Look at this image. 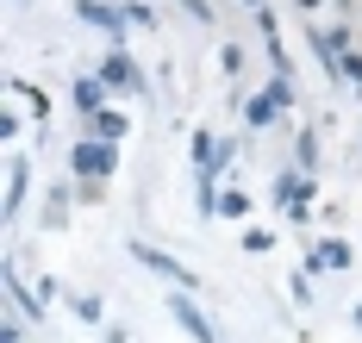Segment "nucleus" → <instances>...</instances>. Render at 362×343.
<instances>
[{
	"label": "nucleus",
	"instance_id": "4be33fe9",
	"mask_svg": "<svg viewBox=\"0 0 362 343\" xmlns=\"http://www.w3.org/2000/svg\"><path fill=\"white\" fill-rule=\"evenodd\" d=\"M125 13H132V25H144V32H156V13H150V0H125Z\"/></svg>",
	"mask_w": 362,
	"mask_h": 343
},
{
	"label": "nucleus",
	"instance_id": "b1692460",
	"mask_svg": "<svg viewBox=\"0 0 362 343\" xmlns=\"http://www.w3.org/2000/svg\"><path fill=\"white\" fill-rule=\"evenodd\" d=\"M181 6H187V13H194V19H200V25H218V13H213V0H181Z\"/></svg>",
	"mask_w": 362,
	"mask_h": 343
},
{
	"label": "nucleus",
	"instance_id": "f3484780",
	"mask_svg": "<svg viewBox=\"0 0 362 343\" xmlns=\"http://www.w3.org/2000/svg\"><path fill=\"white\" fill-rule=\"evenodd\" d=\"M75 318H81V325H107V300H100V294H81V300H75Z\"/></svg>",
	"mask_w": 362,
	"mask_h": 343
},
{
	"label": "nucleus",
	"instance_id": "9b49d317",
	"mask_svg": "<svg viewBox=\"0 0 362 343\" xmlns=\"http://www.w3.org/2000/svg\"><path fill=\"white\" fill-rule=\"evenodd\" d=\"M107 100H112V88L100 76H81V81H75V113H81V119H94Z\"/></svg>",
	"mask_w": 362,
	"mask_h": 343
},
{
	"label": "nucleus",
	"instance_id": "4468645a",
	"mask_svg": "<svg viewBox=\"0 0 362 343\" xmlns=\"http://www.w3.org/2000/svg\"><path fill=\"white\" fill-rule=\"evenodd\" d=\"M69 206H75V193H69V188H50V193H44V225L57 231L63 219H69Z\"/></svg>",
	"mask_w": 362,
	"mask_h": 343
},
{
	"label": "nucleus",
	"instance_id": "dca6fc26",
	"mask_svg": "<svg viewBox=\"0 0 362 343\" xmlns=\"http://www.w3.org/2000/svg\"><path fill=\"white\" fill-rule=\"evenodd\" d=\"M218 219H250V193L225 188V193H218Z\"/></svg>",
	"mask_w": 362,
	"mask_h": 343
},
{
	"label": "nucleus",
	"instance_id": "6ab92c4d",
	"mask_svg": "<svg viewBox=\"0 0 362 343\" xmlns=\"http://www.w3.org/2000/svg\"><path fill=\"white\" fill-rule=\"evenodd\" d=\"M218 69H225L231 81L244 76V44H225V50H218Z\"/></svg>",
	"mask_w": 362,
	"mask_h": 343
},
{
	"label": "nucleus",
	"instance_id": "cd10ccee",
	"mask_svg": "<svg viewBox=\"0 0 362 343\" xmlns=\"http://www.w3.org/2000/svg\"><path fill=\"white\" fill-rule=\"evenodd\" d=\"M244 6H250V13H256V6H269V0H244Z\"/></svg>",
	"mask_w": 362,
	"mask_h": 343
},
{
	"label": "nucleus",
	"instance_id": "5701e85b",
	"mask_svg": "<svg viewBox=\"0 0 362 343\" xmlns=\"http://www.w3.org/2000/svg\"><path fill=\"white\" fill-rule=\"evenodd\" d=\"M344 81H350V88H362V50H344Z\"/></svg>",
	"mask_w": 362,
	"mask_h": 343
},
{
	"label": "nucleus",
	"instance_id": "9d476101",
	"mask_svg": "<svg viewBox=\"0 0 362 343\" xmlns=\"http://www.w3.org/2000/svg\"><path fill=\"white\" fill-rule=\"evenodd\" d=\"M306 268H313V275H325V268H350V243H344V237H319V243L306 250Z\"/></svg>",
	"mask_w": 362,
	"mask_h": 343
},
{
	"label": "nucleus",
	"instance_id": "393cba45",
	"mask_svg": "<svg viewBox=\"0 0 362 343\" xmlns=\"http://www.w3.org/2000/svg\"><path fill=\"white\" fill-rule=\"evenodd\" d=\"M244 250H256V256L275 250V231H244Z\"/></svg>",
	"mask_w": 362,
	"mask_h": 343
},
{
	"label": "nucleus",
	"instance_id": "6e6552de",
	"mask_svg": "<svg viewBox=\"0 0 362 343\" xmlns=\"http://www.w3.org/2000/svg\"><path fill=\"white\" fill-rule=\"evenodd\" d=\"M169 312H175V325H181V331H187L194 343H218V331L206 325V312H200V306L187 300V287H175V300H169Z\"/></svg>",
	"mask_w": 362,
	"mask_h": 343
},
{
	"label": "nucleus",
	"instance_id": "f03ea898",
	"mask_svg": "<svg viewBox=\"0 0 362 343\" xmlns=\"http://www.w3.org/2000/svg\"><path fill=\"white\" fill-rule=\"evenodd\" d=\"M25 119H37V125H44V119H50V94H37L32 81H6V107H0V138H19V131H25Z\"/></svg>",
	"mask_w": 362,
	"mask_h": 343
},
{
	"label": "nucleus",
	"instance_id": "0eeeda50",
	"mask_svg": "<svg viewBox=\"0 0 362 343\" xmlns=\"http://www.w3.org/2000/svg\"><path fill=\"white\" fill-rule=\"evenodd\" d=\"M6 300L19 306L32 325H44V312H50V300H44V287H32L25 275H19V263H6Z\"/></svg>",
	"mask_w": 362,
	"mask_h": 343
},
{
	"label": "nucleus",
	"instance_id": "7ed1b4c3",
	"mask_svg": "<svg viewBox=\"0 0 362 343\" xmlns=\"http://www.w3.org/2000/svg\"><path fill=\"white\" fill-rule=\"evenodd\" d=\"M313 193H319L313 169H281V175H275V206L288 212L293 225H306V206H313Z\"/></svg>",
	"mask_w": 362,
	"mask_h": 343
},
{
	"label": "nucleus",
	"instance_id": "f8f14e48",
	"mask_svg": "<svg viewBox=\"0 0 362 343\" xmlns=\"http://www.w3.org/2000/svg\"><path fill=\"white\" fill-rule=\"evenodd\" d=\"M88 131H94V138H107V144H119V138L132 131V119L119 113V107H100V113L88 119Z\"/></svg>",
	"mask_w": 362,
	"mask_h": 343
},
{
	"label": "nucleus",
	"instance_id": "f257e3e1",
	"mask_svg": "<svg viewBox=\"0 0 362 343\" xmlns=\"http://www.w3.org/2000/svg\"><path fill=\"white\" fill-rule=\"evenodd\" d=\"M69 169H75V181H81V200H100V188H107L112 175H119V144H107V138H75V150H69Z\"/></svg>",
	"mask_w": 362,
	"mask_h": 343
},
{
	"label": "nucleus",
	"instance_id": "a211bd4d",
	"mask_svg": "<svg viewBox=\"0 0 362 343\" xmlns=\"http://www.w3.org/2000/svg\"><path fill=\"white\" fill-rule=\"evenodd\" d=\"M262 94H269V100H275L281 113H293V76H275L269 88H262Z\"/></svg>",
	"mask_w": 362,
	"mask_h": 343
},
{
	"label": "nucleus",
	"instance_id": "1a4fd4ad",
	"mask_svg": "<svg viewBox=\"0 0 362 343\" xmlns=\"http://www.w3.org/2000/svg\"><path fill=\"white\" fill-rule=\"evenodd\" d=\"M25 188H32V162H25V156H6V188H0V206H6V219L25 206Z\"/></svg>",
	"mask_w": 362,
	"mask_h": 343
},
{
	"label": "nucleus",
	"instance_id": "ddd939ff",
	"mask_svg": "<svg viewBox=\"0 0 362 343\" xmlns=\"http://www.w3.org/2000/svg\"><path fill=\"white\" fill-rule=\"evenodd\" d=\"M275 119H281V107H275L269 94H244V125H250V131H269Z\"/></svg>",
	"mask_w": 362,
	"mask_h": 343
},
{
	"label": "nucleus",
	"instance_id": "423d86ee",
	"mask_svg": "<svg viewBox=\"0 0 362 343\" xmlns=\"http://www.w3.org/2000/svg\"><path fill=\"white\" fill-rule=\"evenodd\" d=\"M132 256H138V263H144L150 275L175 281V287H200V281H194V268H187V263H175L169 250H156V243H144V237H132Z\"/></svg>",
	"mask_w": 362,
	"mask_h": 343
},
{
	"label": "nucleus",
	"instance_id": "bb28decb",
	"mask_svg": "<svg viewBox=\"0 0 362 343\" xmlns=\"http://www.w3.org/2000/svg\"><path fill=\"white\" fill-rule=\"evenodd\" d=\"M350 318H356V331H362V300H356V312H350Z\"/></svg>",
	"mask_w": 362,
	"mask_h": 343
},
{
	"label": "nucleus",
	"instance_id": "aec40b11",
	"mask_svg": "<svg viewBox=\"0 0 362 343\" xmlns=\"http://www.w3.org/2000/svg\"><path fill=\"white\" fill-rule=\"evenodd\" d=\"M25 331H32V318H25V312H13V318L0 325V343H25Z\"/></svg>",
	"mask_w": 362,
	"mask_h": 343
},
{
	"label": "nucleus",
	"instance_id": "a878e982",
	"mask_svg": "<svg viewBox=\"0 0 362 343\" xmlns=\"http://www.w3.org/2000/svg\"><path fill=\"white\" fill-rule=\"evenodd\" d=\"M293 6H306V13H313V6H325V0H293Z\"/></svg>",
	"mask_w": 362,
	"mask_h": 343
},
{
	"label": "nucleus",
	"instance_id": "412c9836",
	"mask_svg": "<svg viewBox=\"0 0 362 343\" xmlns=\"http://www.w3.org/2000/svg\"><path fill=\"white\" fill-rule=\"evenodd\" d=\"M288 294H293V306H313V268L306 275H288Z\"/></svg>",
	"mask_w": 362,
	"mask_h": 343
},
{
	"label": "nucleus",
	"instance_id": "20e7f679",
	"mask_svg": "<svg viewBox=\"0 0 362 343\" xmlns=\"http://www.w3.org/2000/svg\"><path fill=\"white\" fill-rule=\"evenodd\" d=\"M75 19H81V25H94L107 44H125V38H132V13H125V6H112V0H75Z\"/></svg>",
	"mask_w": 362,
	"mask_h": 343
},
{
	"label": "nucleus",
	"instance_id": "39448f33",
	"mask_svg": "<svg viewBox=\"0 0 362 343\" xmlns=\"http://www.w3.org/2000/svg\"><path fill=\"white\" fill-rule=\"evenodd\" d=\"M94 76L107 81L112 94H150V81H144V69H138V63H132V56H125V44H112L107 56H100V69H94Z\"/></svg>",
	"mask_w": 362,
	"mask_h": 343
},
{
	"label": "nucleus",
	"instance_id": "2eb2a0df",
	"mask_svg": "<svg viewBox=\"0 0 362 343\" xmlns=\"http://www.w3.org/2000/svg\"><path fill=\"white\" fill-rule=\"evenodd\" d=\"M293 169H319V131H293Z\"/></svg>",
	"mask_w": 362,
	"mask_h": 343
}]
</instances>
